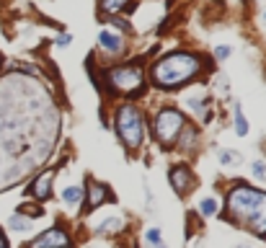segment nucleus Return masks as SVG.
<instances>
[{
	"label": "nucleus",
	"mask_w": 266,
	"mask_h": 248,
	"mask_svg": "<svg viewBox=\"0 0 266 248\" xmlns=\"http://www.w3.org/2000/svg\"><path fill=\"white\" fill-rule=\"evenodd\" d=\"M202 70V60L191 52H171L163 60H158L150 70L152 85L155 88H179L189 83L191 78L199 75Z\"/></svg>",
	"instance_id": "nucleus-1"
},
{
	"label": "nucleus",
	"mask_w": 266,
	"mask_h": 248,
	"mask_svg": "<svg viewBox=\"0 0 266 248\" xmlns=\"http://www.w3.org/2000/svg\"><path fill=\"white\" fill-rule=\"evenodd\" d=\"M258 199H261V191L248 186V184H235L230 191H228V217L238 225H248V220L253 217L256 207H258Z\"/></svg>",
	"instance_id": "nucleus-2"
},
{
	"label": "nucleus",
	"mask_w": 266,
	"mask_h": 248,
	"mask_svg": "<svg viewBox=\"0 0 266 248\" xmlns=\"http://www.w3.org/2000/svg\"><path fill=\"white\" fill-rule=\"evenodd\" d=\"M117 134L119 140L124 142V147L135 150L142 145L145 140V122H142V114L137 106L132 104H122L119 111H117Z\"/></svg>",
	"instance_id": "nucleus-3"
},
{
	"label": "nucleus",
	"mask_w": 266,
	"mask_h": 248,
	"mask_svg": "<svg viewBox=\"0 0 266 248\" xmlns=\"http://www.w3.org/2000/svg\"><path fill=\"white\" fill-rule=\"evenodd\" d=\"M184 129H186V119H184V114H181L179 109L166 106L152 119V134H155V140H158L161 145H166V147H171L176 140H179Z\"/></svg>",
	"instance_id": "nucleus-4"
},
{
	"label": "nucleus",
	"mask_w": 266,
	"mask_h": 248,
	"mask_svg": "<svg viewBox=\"0 0 266 248\" xmlns=\"http://www.w3.org/2000/svg\"><path fill=\"white\" fill-rule=\"evenodd\" d=\"M109 83L119 93H135L145 83V73L140 65H119L114 70H109Z\"/></svg>",
	"instance_id": "nucleus-5"
},
{
	"label": "nucleus",
	"mask_w": 266,
	"mask_h": 248,
	"mask_svg": "<svg viewBox=\"0 0 266 248\" xmlns=\"http://www.w3.org/2000/svg\"><path fill=\"white\" fill-rule=\"evenodd\" d=\"M26 248H70V235L62 228H49L44 230L39 238H34Z\"/></svg>",
	"instance_id": "nucleus-6"
},
{
	"label": "nucleus",
	"mask_w": 266,
	"mask_h": 248,
	"mask_svg": "<svg viewBox=\"0 0 266 248\" xmlns=\"http://www.w3.org/2000/svg\"><path fill=\"white\" fill-rule=\"evenodd\" d=\"M52 181H55V171L47 168L44 173H39L34 181H31V186L26 189L29 196H34V199H39V202H47V199L52 196Z\"/></svg>",
	"instance_id": "nucleus-7"
},
{
	"label": "nucleus",
	"mask_w": 266,
	"mask_h": 248,
	"mask_svg": "<svg viewBox=\"0 0 266 248\" xmlns=\"http://www.w3.org/2000/svg\"><path fill=\"white\" fill-rule=\"evenodd\" d=\"M109 199H114L112 191H109L103 184H98V181H91V184H88V194H85V202H83V210L93 212L96 207H101L103 202H109Z\"/></svg>",
	"instance_id": "nucleus-8"
},
{
	"label": "nucleus",
	"mask_w": 266,
	"mask_h": 248,
	"mask_svg": "<svg viewBox=\"0 0 266 248\" xmlns=\"http://www.w3.org/2000/svg\"><path fill=\"white\" fill-rule=\"evenodd\" d=\"M168 178H171V186H173V191L176 194H189L191 191V186H194V173L186 168V166H176V168H171V173H168Z\"/></svg>",
	"instance_id": "nucleus-9"
},
{
	"label": "nucleus",
	"mask_w": 266,
	"mask_h": 248,
	"mask_svg": "<svg viewBox=\"0 0 266 248\" xmlns=\"http://www.w3.org/2000/svg\"><path fill=\"white\" fill-rule=\"evenodd\" d=\"M246 228L256 235H266V191H261V199H258V207L253 212V217L248 220Z\"/></svg>",
	"instance_id": "nucleus-10"
},
{
	"label": "nucleus",
	"mask_w": 266,
	"mask_h": 248,
	"mask_svg": "<svg viewBox=\"0 0 266 248\" xmlns=\"http://www.w3.org/2000/svg\"><path fill=\"white\" fill-rule=\"evenodd\" d=\"M98 47L106 49V52H112V55H119V52L124 49V41H122V36L114 34V31H101V34H98Z\"/></svg>",
	"instance_id": "nucleus-11"
},
{
	"label": "nucleus",
	"mask_w": 266,
	"mask_h": 248,
	"mask_svg": "<svg viewBox=\"0 0 266 248\" xmlns=\"http://www.w3.org/2000/svg\"><path fill=\"white\" fill-rule=\"evenodd\" d=\"M62 202L68 207H78L80 202H83V189L80 186H68V189L62 191Z\"/></svg>",
	"instance_id": "nucleus-12"
},
{
	"label": "nucleus",
	"mask_w": 266,
	"mask_h": 248,
	"mask_svg": "<svg viewBox=\"0 0 266 248\" xmlns=\"http://www.w3.org/2000/svg\"><path fill=\"white\" fill-rule=\"evenodd\" d=\"M8 225H11V228L13 230H18V233H26L29 228H31V222L24 217V215H21V212H16V215H11V220H8Z\"/></svg>",
	"instance_id": "nucleus-13"
},
{
	"label": "nucleus",
	"mask_w": 266,
	"mask_h": 248,
	"mask_svg": "<svg viewBox=\"0 0 266 248\" xmlns=\"http://www.w3.org/2000/svg\"><path fill=\"white\" fill-rule=\"evenodd\" d=\"M127 3H129V0H101V11L103 13H119L122 8H127Z\"/></svg>",
	"instance_id": "nucleus-14"
},
{
	"label": "nucleus",
	"mask_w": 266,
	"mask_h": 248,
	"mask_svg": "<svg viewBox=\"0 0 266 248\" xmlns=\"http://www.w3.org/2000/svg\"><path fill=\"white\" fill-rule=\"evenodd\" d=\"M233 117H235V132L240 134V137H246V134H248V122H246V117H243V111H240V106H235V111H233Z\"/></svg>",
	"instance_id": "nucleus-15"
},
{
	"label": "nucleus",
	"mask_w": 266,
	"mask_h": 248,
	"mask_svg": "<svg viewBox=\"0 0 266 248\" xmlns=\"http://www.w3.org/2000/svg\"><path fill=\"white\" fill-rule=\"evenodd\" d=\"M124 225V220L122 217H109V220H103L101 225H98V233H112V230H119Z\"/></svg>",
	"instance_id": "nucleus-16"
},
{
	"label": "nucleus",
	"mask_w": 266,
	"mask_h": 248,
	"mask_svg": "<svg viewBox=\"0 0 266 248\" xmlns=\"http://www.w3.org/2000/svg\"><path fill=\"white\" fill-rule=\"evenodd\" d=\"M199 210H202V215H204V217H212V215L217 212V202H215V199H202Z\"/></svg>",
	"instance_id": "nucleus-17"
},
{
	"label": "nucleus",
	"mask_w": 266,
	"mask_h": 248,
	"mask_svg": "<svg viewBox=\"0 0 266 248\" xmlns=\"http://www.w3.org/2000/svg\"><path fill=\"white\" fill-rule=\"evenodd\" d=\"M145 238H147V243H150V245L163 243V233H161V228H150V230L145 233Z\"/></svg>",
	"instance_id": "nucleus-18"
},
{
	"label": "nucleus",
	"mask_w": 266,
	"mask_h": 248,
	"mask_svg": "<svg viewBox=\"0 0 266 248\" xmlns=\"http://www.w3.org/2000/svg\"><path fill=\"white\" fill-rule=\"evenodd\" d=\"M251 171H253V176H258V178H266V166H263L261 161H256V163L251 166Z\"/></svg>",
	"instance_id": "nucleus-19"
},
{
	"label": "nucleus",
	"mask_w": 266,
	"mask_h": 248,
	"mask_svg": "<svg viewBox=\"0 0 266 248\" xmlns=\"http://www.w3.org/2000/svg\"><path fill=\"white\" fill-rule=\"evenodd\" d=\"M233 161H238V155L235 153H228V150H223V153H220V163H233Z\"/></svg>",
	"instance_id": "nucleus-20"
},
{
	"label": "nucleus",
	"mask_w": 266,
	"mask_h": 248,
	"mask_svg": "<svg viewBox=\"0 0 266 248\" xmlns=\"http://www.w3.org/2000/svg\"><path fill=\"white\" fill-rule=\"evenodd\" d=\"M215 57H217V60H228V57H230V47H217V49H215Z\"/></svg>",
	"instance_id": "nucleus-21"
},
{
	"label": "nucleus",
	"mask_w": 266,
	"mask_h": 248,
	"mask_svg": "<svg viewBox=\"0 0 266 248\" xmlns=\"http://www.w3.org/2000/svg\"><path fill=\"white\" fill-rule=\"evenodd\" d=\"M70 44V34H60L57 36V47H68Z\"/></svg>",
	"instance_id": "nucleus-22"
},
{
	"label": "nucleus",
	"mask_w": 266,
	"mask_h": 248,
	"mask_svg": "<svg viewBox=\"0 0 266 248\" xmlns=\"http://www.w3.org/2000/svg\"><path fill=\"white\" fill-rule=\"evenodd\" d=\"M0 248H8V243H6V235L0 233Z\"/></svg>",
	"instance_id": "nucleus-23"
},
{
	"label": "nucleus",
	"mask_w": 266,
	"mask_h": 248,
	"mask_svg": "<svg viewBox=\"0 0 266 248\" xmlns=\"http://www.w3.org/2000/svg\"><path fill=\"white\" fill-rule=\"evenodd\" d=\"M150 248H166V245H163V243H158V245H150Z\"/></svg>",
	"instance_id": "nucleus-24"
}]
</instances>
